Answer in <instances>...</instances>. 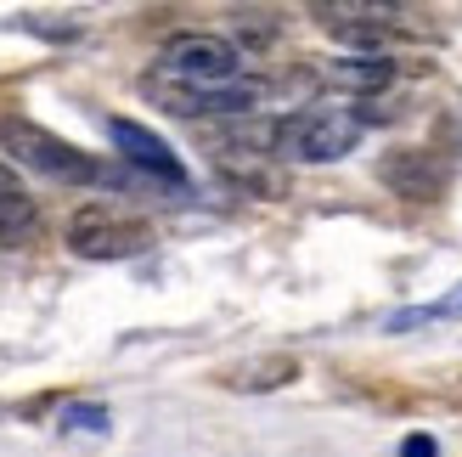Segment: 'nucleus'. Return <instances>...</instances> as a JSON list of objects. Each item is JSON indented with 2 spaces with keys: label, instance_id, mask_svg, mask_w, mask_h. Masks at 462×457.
<instances>
[{
  "label": "nucleus",
  "instance_id": "nucleus-3",
  "mask_svg": "<svg viewBox=\"0 0 462 457\" xmlns=\"http://www.w3.org/2000/svg\"><path fill=\"white\" fill-rule=\"evenodd\" d=\"M152 79L187 85V90H220V85H237L248 74H243V51L226 34L187 29V34L164 40V51H158V62H152Z\"/></svg>",
  "mask_w": 462,
  "mask_h": 457
},
{
  "label": "nucleus",
  "instance_id": "nucleus-15",
  "mask_svg": "<svg viewBox=\"0 0 462 457\" xmlns=\"http://www.w3.org/2000/svg\"><path fill=\"white\" fill-rule=\"evenodd\" d=\"M401 457H440V446H434V435H406Z\"/></svg>",
  "mask_w": 462,
  "mask_h": 457
},
{
  "label": "nucleus",
  "instance_id": "nucleus-14",
  "mask_svg": "<svg viewBox=\"0 0 462 457\" xmlns=\"http://www.w3.org/2000/svg\"><path fill=\"white\" fill-rule=\"evenodd\" d=\"M62 429H85V435H102V429H107V413H102V406H68V413H62Z\"/></svg>",
  "mask_w": 462,
  "mask_h": 457
},
{
  "label": "nucleus",
  "instance_id": "nucleus-2",
  "mask_svg": "<svg viewBox=\"0 0 462 457\" xmlns=\"http://www.w3.org/2000/svg\"><path fill=\"white\" fill-rule=\"evenodd\" d=\"M0 153H12L23 170H34L45 181H62V187H102L107 181V170L85 147L62 142L57 130L23 119V113H6V119H0Z\"/></svg>",
  "mask_w": 462,
  "mask_h": 457
},
{
  "label": "nucleus",
  "instance_id": "nucleus-9",
  "mask_svg": "<svg viewBox=\"0 0 462 457\" xmlns=\"http://www.w3.org/2000/svg\"><path fill=\"white\" fill-rule=\"evenodd\" d=\"M215 170H220L226 187H237V192H248V198H282V192H288L282 164H276L271 153H260V147L215 142Z\"/></svg>",
  "mask_w": 462,
  "mask_h": 457
},
{
  "label": "nucleus",
  "instance_id": "nucleus-10",
  "mask_svg": "<svg viewBox=\"0 0 462 457\" xmlns=\"http://www.w3.org/2000/svg\"><path fill=\"white\" fill-rule=\"evenodd\" d=\"M40 238V203L23 187V175L12 170V158H0V243L29 248Z\"/></svg>",
  "mask_w": 462,
  "mask_h": 457
},
{
  "label": "nucleus",
  "instance_id": "nucleus-6",
  "mask_svg": "<svg viewBox=\"0 0 462 457\" xmlns=\"http://www.w3.org/2000/svg\"><path fill=\"white\" fill-rule=\"evenodd\" d=\"M310 17L344 45H373V40H389L395 29H406V12L383 6V0H316Z\"/></svg>",
  "mask_w": 462,
  "mask_h": 457
},
{
  "label": "nucleus",
  "instance_id": "nucleus-13",
  "mask_svg": "<svg viewBox=\"0 0 462 457\" xmlns=\"http://www.w3.org/2000/svg\"><path fill=\"white\" fill-rule=\"evenodd\" d=\"M446 316H462V288H451L446 300H434V305H411V311H395L389 316V333H411V328H423V322H446Z\"/></svg>",
  "mask_w": 462,
  "mask_h": 457
},
{
  "label": "nucleus",
  "instance_id": "nucleus-12",
  "mask_svg": "<svg viewBox=\"0 0 462 457\" xmlns=\"http://www.w3.org/2000/svg\"><path fill=\"white\" fill-rule=\"evenodd\" d=\"M395 74H401V68L389 62L383 51H356V57H333L328 62V79L344 85V90H361V97H366V90L395 85Z\"/></svg>",
  "mask_w": 462,
  "mask_h": 457
},
{
  "label": "nucleus",
  "instance_id": "nucleus-8",
  "mask_svg": "<svg viewBox=\"0 0 462 457\" xmlns=\"http://www.w3.org/2000/svg\"><path fill=\"white\" fill-rule=\"evenodd\" d=\"M378 181L395 198H411V203H434L446 187H451V170H446V158H434L423 147H395L378 164Z\"/></svg>",
  "mask_w": 462,
  "mask_h": 457
},
{
  "label": "nucleus",
  "instance_id": "nucleus-11",
  "mask_svg": "<svg viewBox=\"0 0 462 457\" xmlns=\"http://www.w3.org/2000/svg\"><path fill=\"white\" fill-rule=\"evenodd\" d=\"M293 378H299V361L288 350L254 356V361H243V368H226L220 373L226 390H282V384H293Z\"/></svg>",
  "mask_w": 462,
  "mask_h": 457
},
{
  "label": "nucleus",
  "instance_id": "nucleus-4",
  "mask_svg": "<svg viewBox=\"0 0 462 457\" xmlns=\"http://www.w3.org/2000/svg\"><path fill=\"white\" fill-rule=\"evenodd\" d=\"M68 248H74L79 260H135V255L152 248V226L107 210V203H85V210L68 220Z\"/></svg>",
  "mask_w": 462,
  "mask_h": 457
},
{
  "label": "nucleus",
  "instance_id": "nucleus-5",
  "mask_svg": "<svg viewBox=\"0 0 462 457\" xmlns=\"http://www.w3.org/2000/svg\"><path fill=\"white\" fill-rule=\"evenodd\" d=\"M142 90L158 107L180 113V119H226V113H254L265 102V79H237V85H220V90H187V85H170V79L147 74Z\"/></svg>",
  "mask_w": 462,
  "mask_h": 457
},
{
  "label": "nucleus",
  "instance_id": "nucleus-1",
  "mask_svg": "<svg viewBox=\"0 0 462 457\" xmlns=\"http://www.w3.org/2000/svg\"><path fill=\"white\" fill-rule=\"evenodd\" d=\"M366 119L344 102H310L293 107L288 119H276L265 130V153L276 164H338L344 153H356Z\"/></svg>",
  "mask_w": 462,
  "mask_h": 457
},
{
  "label": "nucleus",
  "instance_id": "nucleus-7",
  "mask_svg": "<svg viewBox=\"0 0 462 457\" xmlns=\"http://www.w3.org/2000/svg\"><path fill=\"white\" fill-rule=\"evenodd\" d=\"M107 135H113V147H119L125 164H135L152 181H164V187H187V164L175 158V147L158 130L135 125V119H107Z\"/></svg>",
  "mask_w": 462,
  "mask_h": 457
}]
</instances>
